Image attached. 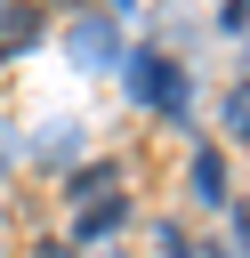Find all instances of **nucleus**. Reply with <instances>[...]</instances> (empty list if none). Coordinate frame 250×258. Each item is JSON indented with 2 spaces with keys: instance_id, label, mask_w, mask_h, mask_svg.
Here are the masks:
<instances>
[{
  "instance_id": "obj_1",
  "label": "nucleus",
  "mask_w": 250,
  "mask_h": 258,
  "mask_svg": "<svg viewBox=\"0 0 250 258\" xmlns=\"http://www.w3.org/2000/svg\"><path fill=\"white\" fill-rule=\"evenodd\" d=\"M121 73H129V97H137V105H153V113L185 121V73H177L161 48H137V56H121Z\"/></svg>"
},
{
  "instance_id": "obj_2",
  "label": "nucleus",
  "mask_w": 250,
  "mask_h": 258,
  "mask_svg": "<svg viewBox=\"0 0 250 258\" xmlns=\"http://www.w3.org/2000/svg\"><path fill=\"white\" fill-rule=\"evenodd\" d=\"M113 185H121V161H89V169H73V177H65V194H73L81 210L113 202Z\"/></svg>"
},
{
  "instance_id": "obj_3",
  "label": "nucleus",
  "mask_w": 250,
  "mask_h": 258,
  "mask_svg": "<svg viewBox=\"0 0 250 258\" xmlns=\"http://www.w3.org/2000/svg\"><path fill=\"white\" fill-rule=\"evenodd\" d=\"M73 56H81V64H113V56H121L113 24H105V16H81V24H73Z\"/></svg>"
},
{
  "instance_id": "obj_4",
  "label": "nucleus",
  "mask_w": 250,
  "mask_h": 258,
  "mask_svg": "<svg viewBox=\"0 0 250 258\" xmlns=\"http://www.w3.org/2000/svg\"><path fill=\"white\" fill-rule=\"evenodd\" d=\"M48 32V16L32 8V0H16V8H0V48H32Z\"/></svg>"
},
{
  "instance_id": "obj_5",
  "label": "nucleus",
  "mask_w": 250,
  "mask_h": 258,
  "mask_svg": "<svg viewBox=\"0 0 250 258\" xmlns=\"http://www.w3.org/2000/svg\"><path fill=\"white\" fill-rule=\"evenodd\" d=\"M194 194H202L210 210H226V153H218V145L194 153Z\"/></svg>"
},
{
  "instance_id": "obj_6",
  "label": "nucleus",
  "mask_w": 250,
  "mask_h": 258,
  "mask_svg": "<svg viewBox=\"0 0 250 258\" xmlns=\"http://www.w3.org/2000/svg\"><path fill=\"white\" fill-rule=\"evenodd\" d=\"M121 218H129V202L113 194V202H97V210H81V218H73V242H105Z\"/></svg>"
},
{
  "instance_id": "obj_7",
  "label": "nucleus",
  "mask_w": 250,
  "mask_h": 258,
  "mask_svg": "<svg viewBox=\"0 0 250 258\" xmlns=\"http://www.w3.org/2000/svg\"><path fill=\"white\" fill-rule=\"evenodd\" d=\"M226 137H250V81L226 89Z\"/></svg>"
},
{
  "instance_id": "obj_8",
  "label": "nucleus",
  "mask_w": 250,
  "mask_h": 258,
  "mask_svg": "<svg viewBox=\"0 0 250 258\" xmlns=\"http://www.w3.org/2000/svg\"><path fill=\"white\" fill-rule=\"evenodd\" d=\"M218 16H226V24H250V0H226Z\"/></svg>"
},
{
  "instance_id": "obj_9",
  "label": "nucleus",
  "mask_w": 250,
  "mask_h": 258,
  "mask_svg": "<svg viewBox=\"0 0 250 258\" xmlns=\"http://www.w3.org/2000/svg\"><path fill=\"white\" fill-rule=\"evenodd\" d=\"M234 242H242V258H250V210H234Z\"/></svg>"
},
{
  "instance_id": "obj_10",
  "label": "nucleus",
  "mask_w": 250,
  "mask_h": 258,
  "mask_svg": "<svg viewBox=\"0 0 250 258\" xmlns=\"http://www.w3.org/2000/svg\"><path fill=\"white\" fill-rule=\"evenodd\" d=\"M8 161H16V129H0V169H8Z\"/></svg>"
}]
</instances>
